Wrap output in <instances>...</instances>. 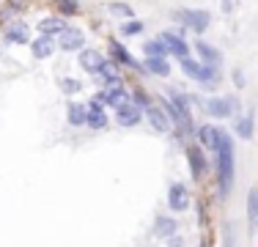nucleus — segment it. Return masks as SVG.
<instances>
[{"mask_svg": "<svg viewBox=\"0 0 258 247\" xmlns=\"http://www.w3.org/2000/svg\"><path fill=\"white\" fill-rule=\"evenodd\" d=\"M107 11H110V14H115V17H126V20L132 17V6H126V3H110Z\"/></svg>", "mask_w": 258, "mask_h": 247, "instance_id": "393cba45", "label": "nucleus"}, {"mask_svg": "<svg viewBox=\"0 0 258 247\" xmlns=\"http://www.w3.org/2000/svg\"><path fill=\"white\" fill-rule=\"evenodd\" d=\"M220 135H223V129L220 127H212V124H206V127H201L198 129V138H201V143L209 146V148H217V140H220Z\"/></svg>", "mask_w": 258, "mask_h": 247, "instance_id": "f8f14e48", "label": "nucleus"}, {"mask_svg": "<svg viewBox=\"0 0 258 247\" xmlns=\"http://www.w3.org/2000/svg\"><path fill=\"white\" fill-rule=\"evenodd\" d=\"M104 102H107L113 110H121V107H126V104H132V102H129V94H126V91H115V94H104Z\"/></svg>", "mask_w": 258, "mask_h": 247, "instance_id": "412c9836", "label": "nucleus"}, {"mask_svg": "<svg viewBox=\"0 0 258 247\" xmlns=\"http://www.w3.org/2000/svg\"><path fill=\"white\" fill-rule=\"evenodd\" d=\"M104 64H107V60H104V55L99 49H83V52H80V66L91 74H99V69Z\"/></svg>", "mask_w": 258, "mask_h": 247, "instance_id": "6e6552de", "label": "nucleus"}, {"mask_svg": "<svg viewBox=\"0 0 258 247\" xmlns=\"http://www.w3.org/2000/svg\"><path fill=\"white\" fill-rule=\"evenodd\" d=\"M88 121V107L85 104H72L69 107V124L72 127H85Z\"/></svg>", "mask_w": 258, "mask_h": 247, "instance_id": "a211bd4d", "label": "nucleus"}, {"mask_svg": "<svg viewBox=\"0 0 258 247\" xmlns=\"http://www.w3.org/2000/svg\"><path fill=\"white\" fill-rule=\"evenodd\" d=\"M168 247H181V239L179 236H170L168 239Z\"/></svg>", "mask_w": 258, "mask_h": 247, "instance_id": "7c9ffc66", "label": "nucleus"}, {"mask_svg": "<svg viewBox=\"0 0 258 247\" xmlns=\"http://www.w3.org/2000/svg\"><path fill=\"white\" fill-rule=\"evenodd\" d=\"M63 28H66V22L63 20H55V17H47V20L39 22V33H44V36H58Z\"/></svg>", "mask_w": 258, "mask_h": 247, "instance_id": "2eb2a0df", "label": "nucleus"}, {"mask_svg": "<svg viewBox=\"0 0 258 247\" xmlns=\"http://www.w3.org/2000/svg\"><path fill=\"white\" fill-rule=\"evenodd\" d=\"M173 231H176V220H170V217H159V220H157L154 236H159V239H170V236H173Z\"/></svg>", "mask_w": 258, "mask_h": 247, "instance_id": "dca6fc26", "label": "nucleus"}, {"mask_svg": "<svg viewBox=\"0 0 258 247\" xmlns=\"http://www.w3.org/2000/svg\"><path fill=\"white\" fill-rule=\"evenodd\" d=\"M236 135L242 140H250L253 138V115H242V118H236Z\"/></svg>", "mask_w": 258, "mask_h": 247, "instance_id": "aec40b11", "label": "nucleus"}, {"mask_svg": "<svg viewBox=\"0 0 258 247\" xmlns=\"http://www.w3.org/2000/svg\"><path fill=\"white\" fill-rule=\"evenodd\" d=\"M113 55H115V58H118V60H121V64H126V66H132V69H140V64H138V60H135V58H132V55H129V52H126V49H124V47H121V44H113Z\"/></svg>", "mask_w": 258, "mask_h": 247, "instance_id": "4be33fe9", "label": "nucleus"}, {"mask_svg": "<svg viewBox=\"0 0 258 247\" xmlns=\"http://www.w3.org/2000/svg\"><path fill=\"white\" fill-rule=\"evenodd\" d=\"M85 127H91V129H104V127H107V115H104V113H88Z\"/></svg>", "mask_w": 258, "mask_h": 247, "instance_id": "b1692460", "label": "nucleus"}, {"mask_svg": "<svg viewBox=\"0 0 258 247\" xmlns=\"http://www.w3.org/2000/svg\"><path fill=\"white\" fill-rule=\"evenodd\" d=\"M140 30H143V22H140V20H129V22L121 25V33H124V36H138Z\"/></svg>", "mask_w": 258, "mask_h": 247, "instance_id": "a878e982", "label": "nucleus"}, {"mask_svg": "<svg viewBox=\"0 0 258 247\" xmlns=\"http://www.w3.org/2000/svg\"><path fill=\"white\" fill-rule=\"evenodd\" d=\"M159 39H162L165 49H168V55H173V58H189V44L181 39L179 33H173V30H165V33H159Z\"/></svg>", "mask_w": 258, "mask_h": 247, "instance_id": "7ed1b4c3", "label": "nucleus"}, {"mask_svg": "<svg viewBox=\"0 0 258 247\" xmlns=\"http://www.w3.org/2000/svg\"><path fill=\"white\" fill-rule=\"evenodd\" d=\"M217 176H220V193H228L231 190V178H233V143L228 138V132L223 129V135H220L217 140Z\"/></svg>", "mask_w": 258, "mask_h": 247, "instance_id": "f257e3e1", "label": "nucleus"}, {"mask_svg": "<svg viewBox=\"0 0 258 247\" xmlns=\"http://www.w3.org/2000/svg\"><path fill=\"white\" fill-rule=\"evenodd\" d=\"M58 9L63 11V14H75V11H77V3H75V0H60Z\"/></svg>", "mask_w": 258, "mask_h": 247, "instance_id": "c85d7f7f", "label": "nucleus"}, {"mask_svg": "<svg viewBox=\"0 0 258 247\" xmlns=\"http://www.w3.org/2000/svg\"><path fill=\"white\" fill-rule=\"evenodd\" d=\"M233 83L242 88V85H244V74H242V72H233Z\"/></svg>", "mask_w": 258, "mask_h": 247, "instance_id": "c756f323", "label": "nucleus"}, {"mask_svg": "<svg viewBox=\"0 0 258 247\" xmlns=\"http://www.w3.org/2000/svg\"><path fill=\"white\" fill-rule=\"evenodd\" d=\"M168 206L173 209V212H187L189 209V193L184 184H170L168 190Z\"/></svg>", "mask_w": 258, "mask_h": 247, "instance_id": "39448f33", "label": "nucleus"}, {"mask_svg": "<svg viewBox=\"0 0 258 247\" xmlns=\"http://www.w3.org/2000/svg\"><path fill=\"white\" fill-rule=\"evenodd\" d=\"M179 20L187 25L189 30H195V33H204V30L209 28V22H212V14L209 11H192V9H187V11H179Z\"/></svg>", "mask_w": 258, "mask_h": 247, "instance_id": "20e7f679", "label": "nucleus"}, {"mask_svg": "<svg viewBox=\"0 0 258 247\" xmlns=\"http://www.w3.org/2000/svg\"><path fill=\"white\" fill-rule=\"evenodd\" d=\"M55 47H58V41L52 39V36H44L39 33V39L30 41V52H33V58H50L55 52Z\"/></svg>", "mask_w": 258, "mask_h": 247, "instance_id": "1a4fd4ad", "label": "nucleus"}, {"mask_svg": "<svg viewBox=\"0 0 258 247\" xmlns=\"http://www.w3.org/2000/svg\"><path fill=\"white\" fill-rule=\"evenodd\" d=\"M55 41H58V47L63 49V52H75V49H83L85 36H83V30L69 28V25H66V28L60 30L58 36H55Z\"/></svg>", "mask_w": 258, "mask_h": 247, "instance_id": "f03ea898", "label": "nucleus"}, {"mask_svg": "<svg viewBox=\"0 0 258 247\" xmlns=\"http://www.w3.org/2000/svg\"><path fill=\"white\" fill-rule=\"evenodd\" d=\"M146 118H149V124L157 129V132H168V118L162 115L159 107H151L149 104V107H146Z\"/></svg>", "mask_w": 258, "mask_h": 247, "instance_id": "ddd939ff", "label": "nucleus"}, {"mask_svg": "<svg viewBox=\"0 0 258 247\" xmlns=\"http://www.w3.org/2000/svg\"><path fill=\"white\" fill-rule=\"evenodd\" d=\"M6 39L11 41V44H28L30 41V30L25 22H14L9 30H6Z\"/></svg>", "mask_w": 258, "mask_h": 247, "instance_id": "9d476101", "label": "nucleus"}, {"mask_svg": "<svg viewBox=\"0 0 258 247\" xmlns=\"http://www.w3.org/2000/svg\"><path fill=\"white\" fill-rule=\"evenodd\" d=\"M140 118H143V113H140L138 104H126V107L118 110V124L121 127H135Z\"/></svg>", "mask_w": 258, "mask_h": 247, "instance_id": "9b49d317", "label": "nucleus"}, {"mask_svg": "<svg viewBox=\"0 0 258 247\" xmlns=\"http://www.w3.org/2000/svg\"><path fill=\"white\" fill-rule=\"evenodd\" d=\"M236 110V99H209L206 102V113L214 118H228Z\"/></svg>", "mask_w": 258, "mask_h": 247, "instance_id": "423d86ee", "label": "nucleus"}, {"mask_svg": "<svg viewBox=\"0 0 258 247\" xmlns=\"http://www.w3.org/2000/svg\"><path fill=\"white\" fill-rule=\"evenodd\" d=\"M195 52L201 55V60H204L206 66L220 69V64H223V52H220L217 47H212L209 41H195Z\"/></svg>", "mask_w": 258, "mask_h": 247, "instance_id": "0eeeda50", "label": "nucleus"}, {"mask_svg": "<svg viewBox=\"0 0 258 247\" xmlns=\"http://www.w3.org/2000/svg\"><path fill=\"white\" fill-rule=\"evenodd\" d=\"M143 52H146V58H165L168 49H165L162 39H151V41H146V44H143Z\"/></svg>", "mask_w": 258, "mask_h": 247, "instance_id": "6ab92c4d", "label": "nucleus"}, {"mask_svg": "<svg viewBox=\"0 0 258 247\" xmlns=\"http://www.w3.org/2000/svg\"><path fill=\"white\" fill-rule=\"evenodd\" d=\"M60 88H63V94H77L83 85H80V80H75V77H63L60 80Z\"/></svg>", "mask_w": 258, "mask_h": 247, "instance_id": "bb28decb", "label": "nucleus"}, {"mask_svg": "<svg viewBox=\"0 0 258 247\" xmlns=\"http://www.w3.org/2000/svg\"><path fill=\"white\" fill-rule=\"evenodd\" d=\"M189 165H192L195 178H198L201 173H204V157H201V151H198V148H192V151H189Z\"/></svg>", "mask_w": 258, "mask_h": 247, "instance_id": "5701e85b", "label": "nucleus"}, {"mask_svg": "<svg viewBox=\"0 0 258 247\" xmlns=\"http://www.w3.org/2000/svg\"><path fill=\"white\" fill-rule=\"evenodd\" d=\"M146 72H151V74H157V77H168L170 74V66H168V60L165 58H146Z\"/></svg>", "mask_w": 258, "mask_h": 247, "instance_id": "4468645a", "label": "nucleus"}, {"mask_svg": "<svg viewBox=\"0 0 258 247\" xmlns=\"http://www.w3.org/2000/svg\"><path fill=\"white\" fill-rule=\"evenodd\" d=\"M247 220H250V231L258 228V190H250L247 195Z\"/></svg>", "mask_w": 258, "mask_h": 247, "instance_id": "f3484780", "label": "nucleus"}, {"mask_svg": "<svg viewBox=\"0 0 258 247\" xmlns=\"http://www.w3.org/2000/svg\"><path fill=\"white\" fill-rule=\"evenodd\" d=\"M115 91H124V83H121L118 77L104 80V91H102V94H115Z\"/></svg>", "mask_w": 258, "mask_h": 247, "instance_id": "cd10ccee", "label": "nucleus"}]
</instances>
